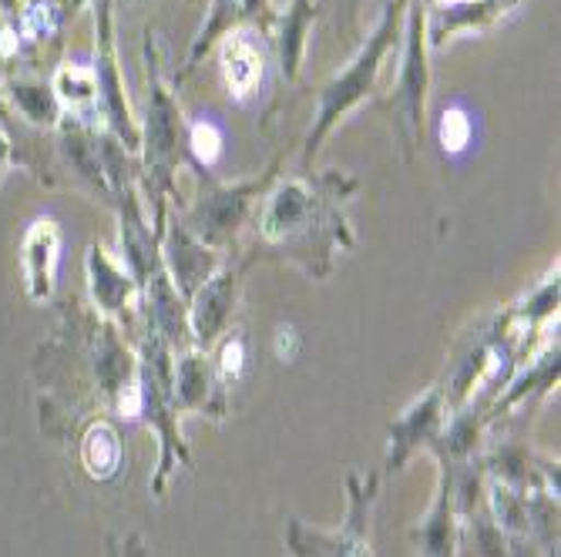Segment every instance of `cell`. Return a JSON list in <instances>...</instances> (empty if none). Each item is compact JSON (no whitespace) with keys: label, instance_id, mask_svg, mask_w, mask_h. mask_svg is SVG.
Masks as SVG:
<instances>
[{"label":"cell","instance_id":"6da1fadb","mask_svg":"<svg viewBox=\"0 0 561 557\" xmlns=\"http://www.w3.org/2000/svg\"><path fill=\"white\" fill-rule=\"evenodd\" d=\"M360 192V182L346 172H299L276 178L252 212V245L249 259L260 256L283 259L310 279H327L336 256L353 248V229L343 212L346 201Z\"/></svg>","mask_w":561,"mask_h":557},{"label":"cell","instance_id":"7a4b0ae2","mask_svg":"<svg viewBox=\"0 0 561 557\" xmlns=\"http://www.w3.org/2000/svg\"><path fill=\"white\" fill-rule=\"evenodd\" d=\"M145 84H148V108L145 121L138 125V148H141V165H138V192L145 201H151V229L162 235L169 222V206H179V185L175 172L182 162V144H185V118L179 108V97L172 84L162 74V55L156 31H145Z\"/></svg>","mask_w":561,"mask_h":557},{"label":"cell","instance_id":"3957f363","mask_svg":"<svg viewBox=\"0 0 561 557\" xmlns=\"http://www.w3.org/2000/svg\"><path fill=\"white\" fill-rule=\"evenodd\" d=\"M403 14H407V0H390L383 8L377 27L367 34V40L360 44V50L350 58V65L320 88L317 94V118H313V128L306 135V144H302V165L310 169L313 159L320 155V144L323 138L336 128V121H343L360 101L377 88V74L387 61L390 50L400 44V34H403Z\"/></svg>","mask_w":561,"mask_h":557},{"label":"cell","instance_id":"277c9868","mask_svg":"<svg viewBox=\"0 0 561 557\" xmlns=\"http://www.w3.org/2000/svg\"><path fill=\"white\" fill-rule=\"evenodd\" d=\"M400 65L390 97L383 101V112L390 115L393 135L400 138L403 159L411 162L417 148L424 144L427 128V88H431V44H427V4L424 0H407L403 34H400Z\"/></svg>","mask_w":561,"mask_h":557},{"label":"cell","instance_id":"5b68a950","mask_svg":"<svg viewBox=\"0 0 561 557\" xmlns=\"http://www.w3.org/2000/svg\"><path fill=\"white\" fill-rule=\"evenodd\" d=\"M276 178H279V162H273L263 175L245 182H209L192 206L182 209L175 219L202 245H209L226 256V248L239 239L242 225L256 212V201Z\"/></svg>","mask_w":561,"mask_h":557},{"label":"cell","instance_id":"8992f818","mask_svg":"<svg viewBox=\"0 0 561 557\" xmlns=\"http://www.w3.org/2000/svg\"><path fill=\"white\" fill-rule=\"evenodd\" d=\"M346 521L340 531H313L302 521H289L286 544L296 557H370V508L377 497V474H350L346 477Z\"/></svg>","mask_w":561,"mask_h":557},{"label":"cell","instance_id":"52a82bcc","mask_svg":"<svg viewBox=\"0 0 561 557\" xmlns=\"http://www.w3.org/2000/svg\"><path fill=\"white\" fill-rule=\"evenodd\" d=\"M94 81H98V115L105 118L108 135L125 148L138 151V121L131 115L125 78L118 68V50H115V11L112 0H94Z\"/></svg>","mask_w":561,"mask_h":557},{"label":"cell","instance_id":"ba28073f","mask_svg":"<svg viewBox=\"0 0 561 557\" xmlns=\"http://www.w3.org/2000/svg\"><path fill=\"white\" fill-rule=\"evenodd\" d=\"M84 272H88V289L98 316L112 320L118 329L135 333L138 329V279L131 269L115 256L105 242H91L84 256Z\"/></svg>","mask_w":561,"mask_h":557},{"label":"cell","instance_id":"9c48e42d","mask_svg":"<svg viewBox=\"0 0 561 557\" xmlns=\"http://www.w3.org/2000/svg\"><path fill=\"white\" fill-rule=\"evenodd\" d=\"M249 266H252L249 256L242 263H222L206 282H202L188 295L185 320H188L192 346L209 349L229 329V320L236 313V302H239V292H242V276H245Z\"/></svg>","mask_w":561,"mask_h":557},{"label":"cell","instance_id":"30bf717a","mask_svg":"<svg viewBox=\"0 0 561 557\" xmlns=\"http://www.w3.org/2000/svg\"><path fill=\"white\" fill-rule=\"evenodd\" d=\"M260 27H236L219 37V74L232 101L252 105L260 97V88L266 81V44Z\"/></svg>","mask_w":561,"mask_h":557},{"label":"cell","instance_id":"8fae6325","mask_svg":"<svg viewBox=\"0 0 561 557\" xmlns=\"http://www.w3.org/2000/svg\"><path fill=\"white\" fill-rule=\"evenodd\" d=\"M172 393L179 414H209L216 420L226 417V386L219 383L209 349L185 346L175 352L172 363Z\"/></svg>","mask_w":561,"mask_h":557},{"label":"cell","instance_id":"7c38bea8","mask_svg":"<svg viewBox=\"0 0 561 557\" xmlns=\"http://www.w3.org/2000/svg\"><path fill=\"white\" fill-rule=\"evenodd\" d=\"M276 14H279V11H273L270 0H213L206 21H202L195 40H192V47H188L185 68L179 71L175 84L202 65V58H206L209 50L219 44L222 34H229V31H236V27H245V24H249V27H260L263 34H270Z\"/></svg>","mask_w":561,"mask_h":557},{"label":"cell","instance_id":"4fadbf2b","mask_svg":"<svg viewBox=\"0 0 561 557\" xmlns=\"http://www.w3.org/2000/svg\"><path fill=\"white\" fill-rule=\"evenodd\" d=\"M159 248H162V266L172 279V286L179 289V295L188 302V295L206 282L226 259L222 252L202 245L192 232L182 229L179 219L169 216L162 235H159Z\"/></svg>","mask_w":561,"mask_h":557},{"label":"cell","instance_id":"5bb4252c","mask_svg":"<svg viewBox=\"0 0 561 557\" xmlns=\"http://www.w3.org/2000/svg\"><path fill=\"white\" fill-rule=\"evenodd\" d=\"M58 266H61V225L50 216H41L27 225L21 242V279L31 302H47L55 295Z\"/></svg>","mask_w":561,"mask_h":557},{"label":"cell","instance_id":"9a60e30c","mask_svg":"<svg viewBox=\"0 0 561 557\" xmlns=\"http://www.w3.org/2000/svg\"><path fill=\"white\" fill-rule=\"evenodd\" d=\"M444 390L434 386L421 399H414L393 423H390V453L387 471H400L417 446H431L444 430Z\"/></svg>","mask_w":561,"mask_h":557},{"label":"cell","instance_id":"2e32d148","mask_svg":"<svg viewBox=\"0 0 561 557\" xmlns=\"http://www.w3.org/2000/svg\"><path fill=\"white\" fill-rule=\"evenodd\" d=\"M440 457V487H437V500L434 508L427 511V518L421 521V527L411 531L421 557H454L457 550V464L461 461H450L444 453Z\"/></svg>","mask_w":561,"mask_h":557},{"label":"cell","instance_id":"e0dca14e","mask_svg":"<svg viewBox=\"0 0 561 557\" xmlns=\"http://www.w3.org/2000/svg\"><path fill=\"white\" fill-rule=\"evenodd\" d=\"M320 18V4L317 0H293V4L276 14L273 21V47H276V61H279V74L286 81L299 78V65L306 55V40H310L313 21Z\"/></svg>","mask_w":561,"mask_h":557},{"label":"cell","instance_id":"ac0fdd59","mask_svg":"<svg viewBox=\"0 0 561 557\" xmlns=\"http://www.w3.org/2000/svg\"><path fill=\"white\" fill-rule=\"evenodd\" d=\"M4 94L11 97V105L18 108V115L24 121H31L34 128H58L61 118H65L61 101H58L55 88H50V81L11 71L4 78Z\"/></svg>","mask_w":561,"mask_h":557},{"label":"cell","instance_id":"d6986e66","mask_svg":"<svg viewBox=\"0 0 561 557\" xmlns=\"http://www.w3.org/2000/svg\"><path fill=\"white\" fill-rule=\"evenodd\" d=\"M78 453H81V467L94 480H112L122 471V433L112 420L94 417L84 423L78 437Z\"/></svg>","mask_w":561,"mask_h":557},{"label":"cell","instance_id":"ffe728a7","mask_svg":"<svg viewBox=\"0 0 561 557\" xmlns=\"http://www.w3.org/2000/svg\"><path fill=\"white\" fill-rule=\"evenodd\" d=\"M50 88H55L58 101H61V112L68 118H78V121H88L98 118V81H94V71L91 65H61L50 78Z\"/></svg>","mask_w":561,"mask_h":557},{"label":"cell","instance_id":"44dd1931","mask_svg":"<svg viewBox=\"0 0 561 557\" xmlns=\"http://www.w3.org/2000/svg\"><path fill=\"white\" fill-rule=\"evenodd\" d=\"M185 148L188 155L195 159L198 169L213 172L222 155H226V138H222V128L213 121V118H195L185 125Z\"/></svg>","mask_w":561,"mask_h":557},{"label":"cell","instance_id":"7402d4cb","mask_svg":"<svg viewBox=\"0 0 561 557\" xmlns=\"http://www.w3.org/2000/svg\"><path fill=\"white\" fill-rule=\"evenodd\" d=\"M216 343H219V352H216V360H213V370H216L219 383L229 390L232 383H239V380H242L245 363H249L245 336H242L239 329H226V336H219Z\"/></svg>","mask_w":561,"mask_h":557},{"label":"cell","instance_id":"603a6c76","mask_svg":"<svg viewBox=\"0 0 561 557\" xmlns=\"http://www.w3.org/2000/svg\"><path fill=\"white\" fill-rule=\"evenodd\" d=\"M437 135H440V148L447 151V155H461V151L471 144V135H474L471 115L465 108H457V105L444 108Z\"/></svg>","mask_w":561,"mask_h":557},{"label":"cell","instance_id":"cb8c5ba5","mask_svg":"<svg viewBox=\"0 0 561 557\" xmlns=\"http://www.w3.org/2000/svg\"><path fill=\"white\" fill-rule=\"evenodd\" d=\"M24 58V44H21V34L18 27L4 18V11H0V71H14V65Z\"/></svg>","mask_w":561,"mask_h":557},{"label":"cell","instance_id":"d4e9b609","mask_svg":"<svg viewBox=\"0 0 561 557\" xmlns=\"http://www.w3.org/2000/svg\"><path fill=\"white\" fill-rule=\"evenodd\" d=\"M105 557H148V550H145L141 534H128V537L112 534L105 541Z\"/></svg>","mask_w":561,"mask_h":557},{"label":"cell","instance_id":"484cf974","mask_svg":"<svg viewBox=\"0 0 561 557\" xmlns=\"http://www.w3.org/2000/svg\"><path fill=\"white\" fill-rule=\"evenodd\" d=\"M18 162V151H14V141H11V135L0 128V182H4V175H8V169Z\"/></svg>","mask_w":561,"mask_h":557},{"label":"cell","instance_id":"4316f807","mask_svg":"<svg viewBox=\"0 0 561 557\" xmlns=\"http://www.w3.org/2000/svg\"><path fill=\"white\" fill-rule=\"evenodd\" d=\"M424 4H427V0H424Z\"/></svg>","mask_w":561,"mask_h":557}]
</instances>
